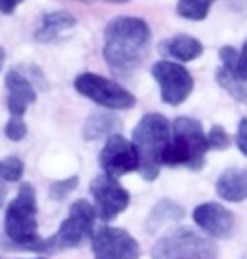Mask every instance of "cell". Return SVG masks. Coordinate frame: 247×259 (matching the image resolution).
<instances>
[{"mask_svg": "<svg viewBox=\"0 0 247 259\" xmlns=\"http://www.w3.org/2000/svg\"><path fill=\"white\" fill-rule=\"evenodd\" d=\"M91 195L94 199L97 217L105 222L116 219L130 205V192L108 174H100L89 185Z\"/></svg>", "mask_w": 247, "mask_h": 259, "instance_id": "cell-9", "label": "cell"}, {"mask_svg": "<svg viewBox=\"0 0 247 259\" xmlns=\"http://www.w3.org/2000/svg\"><path fill=\"white\" fill-rule=\"evenodd\" d=\"M5 88H7V110L10 116L22 118L30 105L37 100V91L24 72L12 67L5 74Z\"/></svg>", "mask_w": 247, "mask_h": 259, "instance_id": "cell-13", "label": "cell"}, {"mask_svg": "<svg viewBox=\"0 0 247 259\" xmlns=\"http://www.w3.org/2000/svg\"><path fill=\"white\" fill-rule=\"evenodd\" d=\"M96 215V207L91 205V202L86 199L76 200L69 207V214L61 222L56 234L47 239L51 252L58 249H74L94 236Z\"/></svg>", "mask_w": 247, "mask_h": 259, "instance_id": "cell-6", "label": "cell"}, {"mask_svg": "<svg viewBox=\"0 0 247 259\" xmlns=\"http://www.w3.org/2000/svg\"><path fill=\"white\" fill-rule=\"evenodd\" d=\"M5 195H7V189H5L4 182H2V180H0V207L4 205V202H5Z\"/></svg>", "mask_w": 247, "mask_h": 259, "instance_id": "cell-28", "label": "cell"}, {"mask_svg": "<svg viewBox=\"0 0 247 259\" xmlns=\"http://www.w3.org/2000/svg\"><path fill=\"white\" fill-rule=\"evenodd\" d=\"M183 217H185V209L178 202H175L172 199H160L152 207L145 222V229L148 234H155L165 224H168V222H178Z\"/></svg>", "mask_w": 247, "mask_h": 259, "instance_id": "cell-17", "label": "cell"}, {"mask_svg": "<svg viewBox=\"0 0 247 259\" xmlns=\"http://www.w3.org/2000/svg\"><path fill=\"white\" fill-rule=\"evenodd\" d=\"M215 81H217V84L220 88H224L235 101L245 103L247 105V82L240 79L234 71H229L220 66L219 69L215 71Z\"/></svg>", "mask_w": 247, "mask_h": 259, "instance_id": "cell-19", "label": "cell"}, {"mask_svg": "<svg viewBox=\"0 0 247 259\" xmlns=\"http://www.w3.org/2000/svg\"><path fill=\"white\" fill-rule=\"evenodd\" d=\"M193 221L204 232L217 239H227L234 231V214L217 202H205L193 210Z\"/></svg>", "mask_w": 247, "mask_h": 259, "instance_id": "cell-12", "label": "cell"}, {"mask_svg": "<svg viewBox=\"0 0 247 259\" xmlns=\"http://www.w3.org/2000/svg\"><path fill=\"white\" fill-rule=\"evenodd\" d=\"M24 162L19 157H5L0 160V180L19 182L24 175Z\"/></svg>", "mask_w": 247, "mask_h": 259, "instance_id": "cell-21", "label": "cell"}, {"mask_svg": "<svg viewBox=\"0 0 247 259\" xmlns=\"http://www.w3.org/2000/svg\"><path fill=\"white\" fill-rule=\"evenodd\" d=\"M235 143H237L239 150L247 157V118H242L239 123V130H237V138H235Z\"/></svg>", "mask_w": 247, "mask_h": 259, "instance_id": "cell-26", "label": "cell"}, {"mask_svg": "<svg viewBox=\"0 0 247 259\" xmlns=\"http://www.w3.org/2000/svg\"><path fill=\"white\" fill-rule=\"evenodd\" d=\"M74 90L81 96L108 110H131L136 105L135 95L121 84L96 72H82L74 79Z\"/></svg>", "mask_w": 247, "mask_h": 259, "instance_id": "cell-7", "label": "cell"}, {"mask_svg": "<svg viewBox=\"0 0 247 259\" xmlns=\"http://www.w3.org/2000/svg\"><path fill=\"white\" fill-rule=\"evenodd\" d=\"M215 0H180L177 5L178 15L188 20H204L209 15L210 5Z\"/></svg>", "mask_w": 247, "mask_h": 259, "instance_id": "cell-20", "label": "cell"}, {"mask_svg": "<svg viewBox=\"0 0 247 259\" xmlns=\"http://www.w3.org/2000/svg\"><path fill=\"white\" fill-rule=\"evenodd\" d=\"M121 128V120L113 113L108 111H94L87 116L82 128V138L86 142H94L103 137H111L115 132Z\"/></svg>", "mask_w": 247, "mask_h": 259, "instance_id": "cell-18", "label": "cell"}, {"mask_svg": "<svg viewBox=\"0 0 247 259\" xmlns=\"http://www.w3.org/2000/svg\"><path fill=\"white\" fill-rule=\"evenodd\" d=\"M209 150V140L202 123L190 116H180L173 121L172 143L165 155V165L200 172L205 165V153Z\"/></svg>", "mask_w": 247, "mask_h": 259, "instance_id": "cell-4", "label": "cell"}, {"mask_svg": "<svg viewBox=\"0 0 247 259\" xmlns=\"http://www.w3.org/2000/svg\"><path fill=\"white\" fill-rule=\"evenodd\" d=\"M105 2H111V4H125V2H130V0H105Z\"/></svg>", "mask_w": 247, "mask_h": 259, "instance_id": "cell-30", "label": "cell"}, {"mask_svg": "<svg viewBox=\"0 0 247 259\" xmlns=\"http://www.w3.org/2000/svg\"><path fill=\"white\" fill-rule=\"evenodd\" d=\"M207 140H209L210 150H225L230 147V143H232L230 135L225 132L224 126H219V125H214L209 130Z\"/></svg>", "mask_w": 247, "mask_h": 259, "instance_id": "cell-23", "label": "cell"}, {"mask_svg": "<svg viewBox=\"0 0 247 259\" xmlns=\"http://www.w3.org/2000/svg\"><path fill=\"white\" fill-rule=\"evenodd\" d=\"M152 44V30L146 20L131 15H118L106 24L103 58L118 77H130L146 59Z\"/></svg>", "mask_w": 247, "mask_h": 259, "instance_id": "cell-1", "label": "cell"}, {"mask_svg": "<svg viewBox=\"0 0 247 259\" xmlns=\"http://www.w3.org/2000/svg\"><path fill=\"white\" fill-rule=\"evenodd\" d=\"M170 143L172 128L160 113H148L133 130V145L140 155V174L148 182H153L160 174Z\"/></svg>", "mask_w": 247, "mask_h": 259, "instance_id": "cell-3", "label": "cell"}, {"mask_svg": "<svg viewBox=\"0 0 247 259\" xmlns=\"http://www.w3.org/2000/svg\"><path fill=\"white\" fill-rule=\"evenodd\" d=\"M152 76L160 86L162 101L170 106H178L193 91V77L187 67L172 61H157L152 66Z\"/></svg>", "mask_w": 247, "mask_h": 259, "instance_id": "cell-8", "label": "cell"}, {"mask_svg": "<svg viewBox=\"0 0 247 259\" xmlns=\"http://www.w3.org/2000/svg\"><path fill=\"white\" fill-rule=\"evenodd\" d=\"M152 259H219L217 247L192 227H177L155 242Z\"/></svg>", "mask_w": 247, "mask_h": 259, "instance_id": "cell-5", "label": "cell"}, {"mask_svg": "<svg viewBox=\"0 0 247 259\" xmlns=\"http://www.w3.org/2000/svg\"><path fill=\"white\" fill-rule=\"evenodd\" d=\"M24 0H0V12L4 15H10L14 14V10L22 4Z\"/></svg>", "mask_w": 247, "mask_h": 259, "instance_id": "cell-27", "label": "cell"}, {"mask_svg": "<svg viewBox=\"0 0 247 259\" xmlns=\"http://www.w3.org/2000/svg\"><path fill=\"white\" fill-rule=\"evenodd\" d=\"M235 74H237L242 81L247 82V40L242 46V51L239 53L237 66H235Z\"/></svg>", "mask_w": 247, "mask_h": 259, "instance_id": "cell-25", "label": "cell"}, {"mask_svg": "<svg viewBox=\"0 0 247 259\" xmlns=\"http://www.w3.org/2000/svg\"><path fill=\"white\" fill-rule=\"evenodd\" d=\"M79 185V175H71L64 180H56L49 187V197L54 202H63L71 192H74Z\"/></svg>", "mask_w": 247, "mask_h": 259, "instance_id": "cell-22", "label": "cell"}, {"mask_svg": "<svg viewBox=\"0 0 247 259\" xmlns=\"http://www.w3.org/2000/svg\"><path fill=\"white\" fill-rule=\"evenodd\" d=\"M215 192L220 199L227 202L247 200V168H227L219 175L215 182Z\"/></svg>", "mask_w": 247, "mask_h": 259, "instance_id": "cell-15", "label": "cell"}, {"mask_svg": "<svg viewBox=\"0 0 247 259\" xmlns=\"http://www.w3.org/2000/svg\"><path fill=\"white\" fill-rule=\"evenodd\" d=\"M94 259H138L140 244L121 227L101 226L92 236Z\"/></svg>", "mask_w": 247, "mask_h": 259, "instance_id": "cell-10", "label": "cell"}, {"mask_svg": "<svg viewBox=\"0 0 247 259\" xmlns=\"http://www.w3.org/2000/svg\"><path fill=\"white\" fill-rule=\"evenodd\" d=\"M4 63H5V49L2 48V46H0V71H2Z\"/></svg>", "mask_w": 247, "mask_h": 259, "instance_id": "cell-29", "label": "cell"}, {"mask_svg": "<svg viewBox=\"0 0 247 259\" xmlns=\"http://www.w3.org/2000/svg\"><path fill=\"white\" fill-rule=\"evenodd\" d=\"M78 25V19L68 10H53L42 15L40 25L34 32V37L37 42L49 44L58 40L61 35L73 30Z\"/></svg>", "mask_w": 247, "mask_h": 259, "instance_id": "cell-14", "label": "cell"}, {"mask_svg": "<svg viewBox=\"0 0 247 259\" xmlns=\"http://www.w3.org/2000/svg\"><path fill=\"white\" fill-rule=\"evenodd\" d=\"M158 51L163 56H170V58L182 61V63H190V61L197 59L204 53V46L200 40H197L192 35L180 34L175 37H170L163 40L158 46Z\"/></svg>", "mask_w": 247, "mask_h": 259, "instance_id": "cell-16", "label": "cell"}, {"mask_svg": "<svg viewBox=\"0 0 247 259\" xmlns=\"http://www.w3.org/2000/svg\"><path fill=\"white\" fill-rule=\"evenodd\" d=\"M4 231L9 244L4 247L12 251L51 252L47 239L39 236L37 197L32 184L22 182L15 199L5 209Z\"/></svg>", "mask_w": 247, "mask_h": 259, "instance_id": "cell-2", "label": "cell"}, {"mask_svg": "<svg viewBox=\"0 0 247 259\" xmlns=\"http://www.w3.org/2000/svg\"><path fill=\"white\" fill-rule=\"evenodd\" d=\"M78 2H84V4H91V2H94V0H78Z\"/></svg>", "mask_w": 247, "mask_h": 259, "instance_id": "cell-31", "label": "cell"}, {"mask_svg": "<svg viewBox=\"0 0 247 259\" xmlns=\"http://www.w3.org/2000/svg\"><path fill=\"white\" fill-rule=\"evenodd\" d=\"M4 135L10 142H20V140H24L25 135H27V125H25V121L22 118L10 116L9 121L5 123V126H4Z\"/></svg>", "mask_w": 247, "mask_h": 259, "instance_id": "cell-24", "label": "cell"}, {"mask_svg": "<svg viewBox=\"0 0 247 259\" xmlns=\"http://www.w3.org/2000/svg\"><path fill=\"white\" fill-rule=\"evenodd\" d=\"M100 165L103 174L116 179L140 170V155L133 142L126 140L120 133H115L108 137L105 147L101 148Z\"/></svg>", "mask_w": 247, "mask_h": 259, "instance_id": "cell-11", "label": "cell"}]
</instances>
